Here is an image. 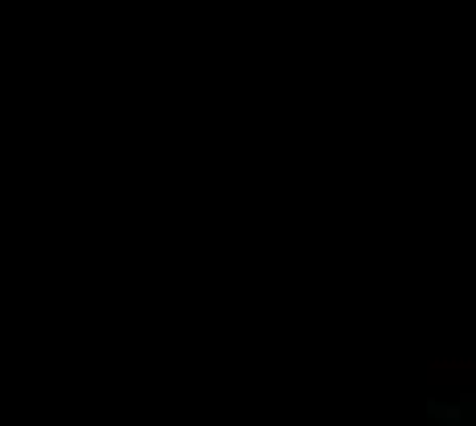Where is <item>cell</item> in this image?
I'll return each mask as SVG.
<instances>
[{
  "label": "cell",
  "instance_id": "cell-2",
  "mask_svg": "<svg viewBox=\"0 0 476 426\" xmlns=\"http://www.w3.org/2000/svg\"><path fill=\"white\" fill-rule=\"evenodd\" d=\"M431 418H440V423H476V418H468V406H460V402H440V397H427V406H423Z\"/></svg>",
  "mask_w": 476,
  "mask_h": 426
},
{
  "label": "cell",
  "instance_id": "cell-3",
  "mask_svg": "<svg viewBox=\"0 0 476 426\" xmlns=\"http://www.w3.org/2000/svg\"><path fill=\"white\" fill-rule=\"evenodd\" d=\"M456 426H476V423H456Z\"/></svg>",
  "mask_w": 476,
  "mask_h": 426
},
{
  "label": "cell",
  "instance_id": "cell-1",
  "mask_svg": "<svg viewBox=\"0 0 476 426\" xmlns=\"http://www.w3.org/2000/svg\"><path fill=\"white\" fill-rule=\"evenodd\" d=\"M423 373L431 390H476V357H431Z\"/></svg>",
  "mask_w": 476,
  "mask_h": 426
}]
</instances>
